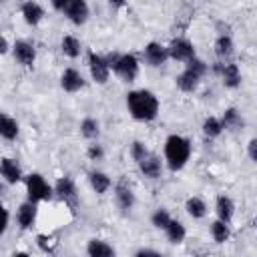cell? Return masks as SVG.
<instances>
[{
  "label": "cell",
  "mask_w": 257,
  "mask_h": 257,
  "mask_svg": "<svg viewBox=\"0 0 257 257\" xmlns=\"http://www.w3.org/2000/svg\"><path fill=\"white\" fill-rule=\"evenodd\" d=\"M36 241H38V247H40L42 251L52 253V249H54V241H52V237H48V235H38Z\"/></svg>",
  "instance_id": "e575fe53"
},
{
  "label": "cell",
  "mask_w": 257,
  "mask_h": 257,
  "mask_svg": "<svg viewBox=\"0 0 257 257\" xmlns=\"http://www.w3.org/2000/svg\"><path fill=\"white\" fill-rule=\"evenodd\" d=\"M135 255H137V257H145V255H159V251H155V249H139Z\"/></svg>",
  "instance_id": "74e56055"
},
{
  "label": "cell",
  "mask_w": 257,
  "mask_h": 257,
  "mask_svg": "<svg viewBox=\"0 0 257 257\" xmlns=\"http://www.w3.org/2000/svg\"><path fill=\"white\" fill-rule=\"evenodd\" d=\"M0 135L6 141H14L18 137V122L12 116H8L6 112H2V116H0Z\"/></svg>",
  "instance_id": "7402d4cb"
},
{
  "label": "cell",
  "mask_w": 257,
  "mask_h": 257,
  "mask_svg": "<svg viewBox=\"0 0 257 257\" xmlns=\"http://www.w3.org/2000/svg\"><path fill=\"white\" fill-rule=\"evenodd\" d=\"M139 169H141V173L145 175V177H149V179H159L161 177V171H163V161L157 157V155H147L141 163H139Z\"/></svg>",
  "instance_id": "9a60e30c"
},
{
  "label": "cell",
  "mask_w": 257,
  "mask_h": 257,
  "mask_svg": "<svg viewBox=\"0 0 257 257\" xmlns=\"http://www.w3.org/2000/svg\"><path fill=\"white\" fill-rule=\"evenodd\" d=\"M80 133H82V137L84 139H96L98 137V133H100V128H98V122L94 120V118H84L82 122H80Z\"/></svg>",
  "instance_id": "f546056e"
},
{
  "label": "cell",
  "mask_w": 257,
  "mask_h": 257,
  "mask_svg": "<svg viewBox=\"0 0 257 257\" xmlns=\"http://www.w3.org/2000/svg\"><path fill=\"white\" fill-rule=\"evenodd\" d=\"M106 2H108L112 8H122V6L126 4V0H106Z\"/></svg>",
  "instance_id": "ab89813d"
},
{
  "label": "cell",
  "mask_w": 257,
  "mask_h": 257,
  "mask_svg": "<svg viewBox=\"0 0 257 257\" xmlns=\"http://www.w3.org/2000/svg\"><path fill=\"white\" fill-rule=\"evenodd\" d=\"M189 72H193V74H197L199 78H203V74L207 72V64L201 60V58H197V56H193L191 60H187V66H185Z\"/></svg>",
  "instance_id": "1f68e13d"
},
{
  "label": "cell",
  "mask_w": 257,
  "mask_h": 257,
  "mask_svg": "<svg viewBox=\"0 0 257 257\" xmlns=\"http://www.w3.org/2000/svg\"><path fill=\"white\" fill-rule=\"evenodd\" d=\"M2 215H4V223H2V233L8 229V223H10V217H8V211L6 209H2Z\"/></svg>",
  "instance_id": "f35d334b"
},
{
  "label": "cell",
  "mask_w": 257,
  "mask_h": 257,
  "mask_svg": "<svg viewBox=\"0 0 257 257\" xmlns=\"http://www.w3.org/2000/svg\"><path fill=\"white\" fill-rule=\"evenodd\" d=\"M60 48H62V52H64L68 58H76V56L80 54V42H78V38H74V36H64L62 42H60Z\"/></svg>",
  "instance_id": "f1b7e54d"
},
{
  "label": "cell",
  "mask_w": 257,
  "mask_h": 257,
  "mask_svg": "<svg viewBox=\"0 0 257 257\" xmlns=\"http://www.w3.org/2000/svg\"><path fill=\"white\" fill-rule=\"evenodd\" d=\"M0 173H2L4 181L10 183V185H14V183H18V181L22 179V169H20V165H18L14 159H8V157L2 159V163H0Z\"/></svg>",
  "instance_id": "2e32d148"
},
{
  "label": "cell",
  "mask_w": 257,
  "mask_h": 257,
  "mask_svg": "<svg viewBox=\"0 0 257 257\" xmlns=\"http://www.w3.org/2000/svg\"><path fill=\"white\" fill-rule=\"evenodd\" d=\"M211 235H213V241L215 243H225L229 237H231V231H229V223L217 219L211 223Z\"/></svg>",
  "instance_id": "4316f807"
},
{
  "label": "cell",
  "mask_w": 257,
  "mask_h": 257,
  "mask_svg": "<svg viewBox=\"0 0 257 257\" xmlns=\"http://www.w3.org/2000/svg\"><path fill=\"white\" fill-rule=\"evenodd\" d=\"M50 4H52V8H54V10L64 12V10H66V6L70 4V0H50Z\"/></svg>",
  "instance_id": "8d00e7d4"
},
{
  "label": "cell",
  "mask_w": 257,
  "mask_h": 257,
  "mask_svg": "<svg viewBox=\"0 0 257 257\" xmlns=\"http://www.w3.org/2000/svg\"><path fill=\"white\" fill-rule=\"evenodd\" d=\"M86 253L90 257H112L114 255V247L108 245L102 239H90L86 245Z\"/></svg>",
  "instance_id": "d6986e66"
},
{
  "label": "cell",
  "mask_w": 257,
  "mask_h": 257,
  "mask_svg": "<svg viewBox=\"0 0 257 257\" xmlns=\"http://www.w3.org/2000/svg\"><path fill=\"white\" fill-rule=\"evenodd\" d=\"M165 233H167V239H169L171 243H175V245L183 243V239H185V235H187L185 225H183L181 221H177V219H171V223L167 225Z\"/></svg>",
  "instance_id": "603a6c76"
},
{
  "label": "cell",
  "mask_w": 257,
  "mask_h": 257,
  "mask_svg": "<svg viewBox=\"0 0 257 257\" xmlns=\"http://www.w3.org/2000/svg\"><path fill=\"white\" fill-rule=\"evenodd\" d=\"M147 155H149V151H147V147H145L141 141H135V143L131 145V157H133L137 163H141Z\"/></svg>",
  "instance_id": "d6a6232c"
},
{
  "label": "cell",
  "mask_w": 257,
  "mask_h": 257,
  "mask_svg": "<svg viewBox=\"0 0 257 257\" xmlns=\"http://www.w3.org/2000/svg\"><path fill=\"white\" fill-rule=\"evenodd\" d=\"M215 211H217V217L225 223H231L233 215H235V203L231 197L227 195H219L217 201H215Z\"/></svg>",
  "instance_id": "ac0fdd59"
},
{
  "label": "cell",
  "mask_w": 257,
  "mask_h": 257,
  "mask_svg": "<svg viewBox=\"0 0 257 257\" xmlns=\"http://www.w3.org/2000/svg\"><path fill=\"white\" fill-rule=\"evenodd\" d=\"M199 80H201V78H199L197 74L189 72L187 68H185V70H183V72H181V74H179V76L175 78L177 86H179V88H181L183 92H193V90H195V88L199 86Z\"/></svg>",
  "instance_id": "44dd1931"
},
{
  "label": "cell",
  "mask_w": 257,
  "mask_h": 257,
  "mask_svg": "<svg viewBox=\"0 0 257 257\" xmlns=\"http://www.w3.org/2000/svg\"><path fill=\"white\" fill-rule=\"evenodd\" d=\"M185 209H187V213H189L193 219H203V217L207 215V205H205V201L199 199V197H189L187 203H185Z\"/></svg>",
  "instance_id": "d4e9b609"
},
{
  "label": "cell",
  "mask_w": 257,
  "mask_h": 257,
  "mask_svg": "<svg viewBox=\"0 0 257 257\" xmlns=\"http://www.w3.org/2000/svg\"><path fill=\"white\" fill-rule=\"evenodd\" d=\"M26 193H28V199L34 201V203H40V201H48L54 193V189L46 183V179L38 173H32L26 177Z\"/></svg>",
  "instance_id": "277c9868"
},
{
  "label": "cell",
  "mask_w": 257,
  "mask_h": 257,
  "mask_svg": "<svg viewBox=\"0 0 257 257\" xmlns=\"http://www.w3.org/2000/svg\"><path fill=\"white\" fill-rule=\"evenodd\" d=\"M60 86L66 92H76V90H80L84 86V78L76 68H66L62 72V76H60Z\"/></svg>",
  "instance_id": "4fadbf2b"
},
{
  "label": "cell",
  "mask_w": 257,
  "mask_h": 257,
  "mask_svg": "<svg viewBox=\"0 0 257 257\" xmlns=\"http://www.w3.org/2000/svg\"><path fill=\"white\" fill-rule=\"evenodd\" d=\"M255 225H257V221H255Z\"/></svg>",
  "instance_id": "b9f144b4"
},
{
  "label": "cell",
  "mask_w": 257,
  "mask_h": 257,
  "mask_svg": "<svg viewBox=\"0 0 257 257\" xmlns=\"http://www.w3.org/2000/svg\"><path fill=\"white\" fill-rule=\"evenodd\" d=\"M88 181H90V187H92L98 195L106 193V191L110 189V185H112L110 177H108L106 173H102V171H90V173H88Z\"/></svg>",
  "instance_id": "ffe728a7"
},
{
  "label": "cell",
  "mask_w": 257,
  "mask_h": 257,
  "mask_svg": "<svg viewBox=\"0 0 257 257\" xmlns=\"http://www.w3.org/2000/svg\"><path fill=\"white\" fill-rule=\"evenodd\" d=\"M114 199H116V205L122 209V211H131L133 205H135V193L131 189V185L126 181H118L116 187H114Z\"/></svg>",
  "instance_id": "8fae6325"
},
{
  "label": "cell",
  "mask_w": 257,
  "mask_h": 257,
  "mask_svg": "<svg viewBox=\"0 0 257 257\" xmlns=\"http://www.w3.org/2000/svg\"><path fill=\"white\" fill-rule=\"evenodd\" d=\"M167 48H169V56L175 58V60L187 62V60H191L195 56V46L187 38H175Z\"/></svg>",
  "instance_id": "ba28073f"
},
{
  "label": "cell",
  "mask_w": 257,
  "mask_h": 257,
  "mask_svg": "<svg viewBox=\"0 0 257 257\" xmlns=\"http://www.w3.org/2000/svg\"><path fill=\"white\" fill-rule=\"evenodd\" d=\"M16 221H18V225H20L22 229H30V227L34 225V221H36V203L30 201V199H28L26 203H22V205L18 207Z\"/></svg>",
  "instance_id": "5bb4252c"
},
{
  "label": "cell",
  "mask_w": 257,
  "mask_h": 257,
  "mask_svg": "<svg viewBox=\"0 0 257 257\" xmlns=\"http://www.w3.org/2000/svg\"><path fill=\"white\" fill-rule=\"evenodd\" d=\"M88 70H90V76L94 82L98 84H104L110 76V64L104 56L96 54V52H88Z\"/></svg>",
  "instance_id": "5b68a950"
},
{
  "label": "cell",
  "mask_w": 257,
  "mask_h": 257,
  "mask_svg": "<svg viewBox=\"0 0 257 257\" xmlns=\"http://www.w3.org/2000/svg\"><path fill=\"white\" fill-rule=\"evenodd\" d=\"M54 193H56L70 209H76V205H78V193H76V187H74V183H72L70 177H60V179L56 181V185H54Z\"/></svg>",
  "instance_id": "52a82bcc"
},
{
  "label": "cell",
  "mask_w": 257,
  "mask_h": 257,
  "mask_svg": "<svg viewBox=\"0 0 257 257\" xmlns=\"http://www.w3.org/2000/svg\"><path fill=\"white\" fill-rule=\"evenodd\" d=\"M247 153H249L251 161L257 163V139H251V141H249V145H247Z\"/></svg>",
  "instance_id": "d590c367"
},
{
  "label": "cell",
  "mask_w": 257,
  "mask_h": 257,
  "mask_svg": "<svg viewBox=\"0 0 257 257\" xmlns=\"http://www.w3.org/2000/svg\"><path fill=\"white\" fill-rule=\"evenodd\" d=\"M12 48H14V58H16L20 64H24V66H32V64H34V60H36V50H34V46H32L30 42H26V40H16Z\"/></svg>",
  "instance_id": "7c38bea8"
},
{
  "label": "cell",
  "mask_w": 257,
  "mask_h": 257,
  "mask_svg": "<svg viewBox=\"0 0 257 257\" xmlns=\"http://www.w3.org/2000/svg\"><path fill=\"white\" fill-rule=\"evenodd\" d=\"M126 106L133 118L149 122L155 120L159 114V98L151 90H131L126 94Z\"/></svg>",
  "instance_id": "6da1fadb"
},
{
  "label": "cell",
  "mask_w": 257,
  "mask_h": 257,
  "mask_svg": "<svg viewBox=\"0 0 257 257\" xmlns=\"http://www.w3.org/2000/svg\"><path fill=\"white\" fill-rule=\"evenodd\" d=\"M221 133H223V122H221V118L207 116V118L203 120V135H205L207 139H217Z\"/></svg>",
  "instance_id": "83f0119b"
},
{
  "label": "cell",
  "mask_w": 257,
  "mask_h": 257,
  "mask_svg": "<svg viewBox=\"0 0 257 257\" xmlns=\"http://www.w3.org/2000/svg\"><path fill=\"white\" fill-rule=\"evenodd\" d=\"M215 54L219 58H229L233 54V40L229 34H219V38L215 40Z\"/></svg>",
  "instance_id": "484cf974"
},
{
  "label": "cell",
  "mask_w": 257,
  "mask_h": 257,
  "mask_svg": "<svg viewBox=\"0 0 257 257\" xmlns=\"http://www.w3.org/2000/svg\"><path fill=\"white\" fill-rule=\"evenodd\" d=\"M20 12H22L24 22L30 24V26H36V24L44 18V10H42V6H40L38 2H32V0L24 2L22 8H20Z\"/></svg>",
  "instance_id": "e0dca14e"
},
{
  "label": "cell",
  "mask_w": 257,
  "mask_h": 257,
  "mask_svg": "<svg viewBox=\"0 0 257 257\" xmlns=\"http://www.w3.org/2000/svg\"><path fill=\"white\" fill-rule=\"evenodd\" d=\"M151 223L157 227V229H167V225L171 223V215H169V211L167 209H163V207H159L153 215H151Z\"/></svg>",
  "instance_id": "4dcf8cb0"
},
{
  "label": "cell",
  "mask_w": 257,
  "mask_h": 257,
  "mask_svg": "<svg viewBox=\"0 0 257 257\" xmlns=\"http://www.w3.org/2000/svg\"><path fill=\"white\" fill-rule=\"evenodd\" d=\"M191 157V143L181 135H171L165 141V159L171 171H181Z\"/></svg>",
  "instance_id": "7a4b0ae2"
},
{
  "label": "cell",
  "mask_w": 257,
  "mask_h": 257,
  "mask_svg": "<svg viewBox=\"0 0 257 257\" xmlns=\"http://www.w3.org/2000/svg\"><path fill=\"white\" fill-rule=\"evenodd\" d=\"M213 70L221 76V80H223V84L227 88H237L241 84V72H239V66L237 64H233V62H227V64L215 62L213 64Z\"/></svg>",
  "instance_id": "8992f818"
},
{
  "label": "cell",
  "mask_w": 257,
  "mask_h": 257,
  "mask_svg": "<svg viewBox=\"0 0 257 257\" xmlns=\"http://www.w3.org/2000/svg\"><path fill=\"white\" fill-rule=\"evenodd\" d=\"M221 122H223V128H229V131H237L243 126V118H241V112L237 108H227L221 116Z\"/></svg>",
  "instance_id": "cb8c5ba5"
},
{
  "label": "cell",
  "mask_w": 257,
  "mask_h": 257,
  "mask_svg": "<svg viewBox=\"0 0 257 257\" xmlns=\"http://www.w3.org/2000/svg\"><path fill=\"white\" fill-rule=\"evenodd\" d=\"M145 60L151 64V66H161L165 64V60L169 58V48L159 44V42H149L145 46Z\"/></svg>",
  "instance_id": "30bf717a"
},
{
  "label": "cell",
  "mask_w": 257,
  "mask_h": 257,
  "mask_svg": "<svg viewBox=\"0 0 257 257\" xmlns=\"http://www.w3.org/2000/svg\"><path fill=\"white\" fill-rule=\"evenodd\" d=\"M0 50H2V52L8 50V40H6V38H2V48H0Z\"/></svg>",
  "instance_id": "60d3db41"
},
{
  "label": "cell",
  "mask_w": 257,
  "mask_h": 257,
  "mask_svg": "<svg viewBox=\"0 0 257 257\" xmlns=\"http://www.w3.org/2000/svg\"><path fill=\"white\" fill-rule=\"evenodd\" d=\"M88 4L84 2V0H70V4L66 6V10H64V14H66V18L72 22V24H76V26H80V24H84L86 20H88Z\"/></svg>",
  "instance_id": "9c48e42d"
},
{
  "label": "cell",
  "mask_w": 257,
  "mask_h": 257,
  "mask_svg": "<svg viewBox=\"0 0 257 257\" xmlns=\"http://www.w3.org/2000/svg\"><path fill=\"white\" fill-rule=\"evenodd\" d=\"M106 60L110 70L124 82H133L139 76V60L135 54H108Z\"/></svg>",
  "instance_id": "3957f363"
},
{
  "label": "cell",
  "mask_w": 257,
  "mask_h": 257,
  "mask_svg": "<svg viewBox=\"0 0 257 257\" xmlns=\"http://www.w3.org/2000/svg\"><path fill=\"white\" fill-rule=\"evenodd\" d=\"M86 155H88L90 161H100V159L104 157V149H102V145H96V143H94V145L88 147Z\"/></svg>",
  "instance_id": "836d02e7"
}]
</instances>
